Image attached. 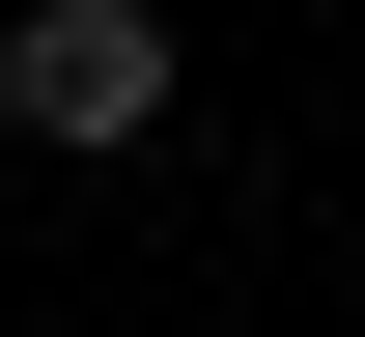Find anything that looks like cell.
I'll list each match as a JSON object with an SVG mask.
<instances>
[{
  "instance_id": "6da1fadb",
  "label": "cell",
  "mask_w": 365,
  "mask_h": 337,
  "mask_svg": "<svg viewBox=\"0 0 365 337\" xmlns=\"http://www.w3.org/2000/svg\"><path fill=\"white\" fill-rule=\"evenodd\" d=\"M0 113H29V169L169 141V0H29V28H0Z\"/></svg>"
}]
</instances>
